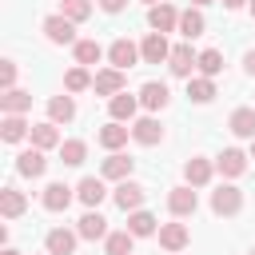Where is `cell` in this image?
<instances>
[{
    "instance_id": "cell-20",
    "label": "cell",
    "mask_w": 255,
    "mask_h": 255,
    "mask_svg": "<svg viewBox=\"0 0 255 255\" xmlns=\"http://www.w3.org/2000/svg\"><path fill=\"white\" fill-rule=\"evenodd\" d=\"M227 128L239 135V139H255V108H235Z\"/></svg>"
},
{
    "instance_id": "cell-35",
    "label": "cell",
    "mask_w": 255,
    "mask_h": 255,
    "mask_svg": "<svg viewBox=\"0 0 255 255\" xmlns=\"http://www.w3.org/2000/svg\"><path fill=\"white\" fill-rule=\"evenodd\" d=\"M131 243H135V235H131V231H112V235L104 239L108 255H131Z\"/></svg>"
},
{
    "instance_id": "cell-5",
    "label": "cell",
    "mask_w": 255,
    "mask_h": 255,
    "mask_svg": "<svg viewBox=\"0 0 255 255\" xmlns=\"http://www.w3.org/2000/svg\"><path fill=\"white\" fill-rule=\"evenodd\" d=\"M112 199H116L120 211H139V203H143V187H139L135 179H120L116 191H112Z\"/></svg>"
},
{
    "instance_id": "cell-22",
    "label": "cell",
    "mask_w": 255,
    "mask_h": 255,
    "mask_svg": "<svg viewBox=\"0 0 255 255\" xmlns=\"http://www.w3.org/2000/svg\"><path fill=\"white\" fill-rule=\"evenodd\" d=\"M48 120L52 124H72L76 120V100L72 96H52L48 100Z\"/></svg>"
},
{
    "instance_id": "cell-39",
    "label": "cell",
    "mask_w": 255,
    "mask_h": 255,
    "mask_svg": "<svg viewBox=\"0 0 255 255\" xmlns=\"http://www.w3.org/2000/svg\"><path fill=\"white\" fill-rule=\"evenodd\" d=\"M124 4H128V0H100V8H104V12H112V16H116V12H124Z\"/></svg>"
},
{
    "instance_id": "cell-44",
    "label": "cell",
    "mask_w": 255,
    "mask_h": 255,
    "mask_svg": "<svg viewBox=\"0 0 255 255\" xmlns=\"http://www.w3.org/2000/svg\"><path fill=\"white\" fill-rule=\"evenodd\" d=\"M251 159H255V139H251Z\"/></svg>"
},
{
    "instance_id": "cell-25",
    "label": "cell",
    "mask_w": 255,
    "mask_h": 255,
    "mask_svg": "<svg viewBox=\"0 0 255 255\" xmlns=\"http://www.w3.org/2000/svg\"><path fill=\"white\" fill-rule=\"evenodd\" d=\"M211 171H215V167H211L207 159H199V155H191V159L183 163V179H187L191 187H203V183H211Z\"/></svg>"
},
{
    "instance_id": "cell-30",
    "label": "cell",
    "mask_w": 255,
    "mask_h": 255,
    "mask_svg": "<svg viewBox=\"0 0 255 255\" xmlns=\"http://www.w3.org/2000/svg\"><path fill=\"white\" fill-rule=\"evenodd\" d=\"M44 247H48L52 255H72V251H76V235L64 231V227H52L48 239H44Z\"/></svg>"
},
{
    "instance_id": "cell-48",
    "label": "cell",
    "mask_w": 255,
    "mask_h": 255,
    "mask_svg": "<svg viewBox=\"0 0 255 255\" xmlns=\"http://www.w3.org/2000/svg\"><path fill=\"white\" fill-rule=\"evenodd\" d=\"M251 255H255V251H251Z\"/></svg>"
},
{
    "instance_id": "cell-11",
    "label": "cell",
    "mask_w": 255,
    "mask_h": 255,
    "mask_svg": "<svg viewBox=\"0 0 255 255\" xmlns=\"http://www.w3.org/2000/svg\"><path fill=\"white\" fill-rule=\"evenodd\" d=\"M167 100H171V92H167V84H159V80H147V84L139 88V104H143L147 112H163Z\"/></svg>"
},
{
    "instance_id": "cell-34",
    "label": "cell",
    "mask_w": 255,
    "mask_h": 255,
    "mask_svg": "<svg viewBox=\"0 0 255 255\" xmlns=\"http://www.w3.org/2000/svg\"><path fill=\"white\" fill-rule=\"evenodd\" d=\"M128 231L139 239V235H155V215H147V211H131L128 215Z\"/></svg>"
},
{
    "instance_id": "cell-46",
    "label": "cell",
    "mask_w": 255,
    "mask_h": 255,
    "mask_svg": "<svg viewBox=\"0 0 255 255\" xmlns=\"http://www.w3.org/2000/svg\"><path fill=\"white\" fill-rule=\"evenodd\" d=\"M251 16H255V0H251Z\"/></svg>"
},
{
    "instance_id": "cell-31",
    "label": "cell",
    "mask_w": 255,
    "mask_h": 255,
    "mask_svg": "<svg viewBox=\"0 0 255 255\" xmlns=\"http://www.w3.org/2000/svg\"><path fill=\"white\" fill-rule=\"evenodd\" d=\"M60 159H64L68 167H80V163L88 159V143H84V139H64V143H60Z\"/></svg>"
},
{
    "instance_id": "cell-3",
    "label": "cell",
    "mask_w": 255,
    "mask_h": 255,
    "mask_svg": "<svg viewBox=\"0 0 255 255\" xmlns=\"http://www.w3.org/2000/svg\"><path fill=\"white\" fill-rule=\"evenodd\" d=\"M167 68H171V76L191 80V72L199 68V56L191 52V44H175V48H171V56H167Z\"/></svg>"
},
{
    "instance_id": "cell-38",
    "label": "cell",
    "mask_w": 255,
    "mask_h": 255,
    "mask_svg": "<svg viewBox=\"0 0 255 255\" xmlns=\"http://www.w3.org/2000/svg\"><path fill=\"white\" fill-rule=\"evenodd\" d=\"M0 88H4V92H8V88H16V64H12V60H4V64H0Z\"/></svg>"
},
{
    "instance_id": "cell-40",
    "label": "cell",
    "mask_w": 255,
    "mask_h": 255,
    "mask_svg": "<svg viewBox=\"0 0 255 255\" xmlns=\"http://www.w3.org/2000/svg\"><path fill=\"white\" fill-rule=\"evenodd\" d=\"M243 68H247V76H255V52H247V56H243Z\"/></svg>"
},
{
    "instance_id": "cell-45",
    "label": "cell",
    "mask_w": 255,
    "mask_h": 255,
    "mask_svg": "<svg viewBox=\"0 0 255 255\" xmlns=\"http://www.w3.org/2000/svg\"><path fill=\"white\" fill-rule=\"evenodd\" d=\"M143 4H163V0H143Z\"/></svg>"
},
{
    "instance_id": "cell-21",
    "label": "cell",
    "mask_w": 255,
    "mask_h": 255,
    "mask_svg": "<svg viewBox=\"0 0 255 255\" xmlns=\"http://www.w3.org/2000/svg\"><path fill=\"white\" fill-rule=\"evenodd\" d=\"M203 32H207V20H203L199 8L179 12V36H183V40H195V36H203Z\"/></svg>"
},
{
    "instance_id": "cell-24",
    "label": "cell",
    "mask_w": 255,
    "mask_h": 255,
    "mask_svg": "<svg viewBox=\"0 0 255 255\" xmlns=\"http://www.w3.org/2000/svg\"><path fill=\"white\" fill-rule=\"evenodd\" d=\"M28 131H32V124H28L24 116H4V120H0V139H4V143H20Z\"/></svg>"
},
{
    "instance_id": "cell-4",
    "label": "cell",
    "mask_w": 255,
    "mask_h": 255,
    "mask_svg": "<svg viewBox=\"0 0 255 255\" xmlns=\"http://www.w3.org/2000/svg\"><path fill=\"white\" fill-rule=\"evenodd\" d=\"M239 207H243V191H239V187L223 183V187L211 191V211H215V215H235Z\"/></svg>"
},
{
    "instance_id": "cell-1",
    "label": "cell",
    "mask_w": 255,
    "mask_h": 255,
    "mask_svg": "<svg viewBox=\"0 0 255 255\" xmlns=\"http://www.w3.org/2000/svg\"><path fill=\"white\" fill-rule=\"evenodd\" d=\"M44 36H48V44H76V20L56 12V16L44 20Z\"/></svg>"
},
{
    "instance_id": "cell-19",
    "label": "cell",
    "mask_w": 255,
    "mask_h": 255,
    "mask_svg": "<svg viewBox=\"0 0 255 255\" xmlns=\"http://www.w3.org/2000/svg\"><path fill=\"white\" fill-rule=\"evenodd\" d=\"M28 108H32V96H28L24 88H8V92L0 96V112H4V116H24Z\"/></svg>"
},
{
    "instance_id": "cell-6",
    "label": "cell",
    "mask_w": 255,
    "mask_h": 255,
    "mask_svg": "<svg viewBox=\"0 0 255 255\" xmlns=\"http://www.w3.org/2000/svg\"><path fill=\"white\" fill-rule=\"evenodd\" d=\"M76 235H80V239H92V243H96V239H108V219H104L96 207H88V211L80 215V223H76Z\"/></svg>"
},
{
    "instance_id": "cell-15",
    "label": "cell",
    "mask_w": 255,
    "mask_h": 255,
    "mask_svg": "<svg viewBox=\"0 0 255 255\" xmlns=\"http://www.w3.org/2000/svg\"><path fill=\"white\" fill-rule=\"evenodd\" d=\"M108 60H112V68H120V72H128V68H131L135 60H139V48H135L131 40H124V36H120V40H116V44L108 48Z\"/></svg>"
},
{
    "instance_id": "cell-29",
    "label": "cell",
    "mask_w": 255,
    "mask_h": 255,
    "mask_svg": "<svg viewBox=\"0 0 255 255\" xmlns=\"http://www.w3.org/2000/svg\"><path fill=\"white\" fill-rule=\"evenodd\" d=\"M68 203H72V187L68 183H48L44 187V207L48 211H68Z\"/></svg>"
},
{
    "instance_id": "cell-28",
    "label": "cell",
    "mask_w": 255,
    "mask_h": 255,
    "mask_svg": "<svg viewBox=\"0 0 255 255\" xmlns=\"http://www.w3.org/2000/svg\"><path fill=\"white\" fill-rule=\"evenodd\" d=\"M28 139H32V147H56L60 143V131H56V124L52 120H44V124H32V131H28Z\"/></svg>"
},
{
    "instance_id": "cell-47",
    "label": "cell",
    "mask_w": 255,
    "mask_h": 255,
    "mask_svg": "<svg viewBox=\"0 0 255 255\" xmlns=\"http://www.w3.org/2000/svg\"><path fill=\"white\" fill-rule=\"evenodd\" d=\"M48 255H52V251H48Z\"/></svg>"
},
{
    "instance_id": "cell-33",
    "label": "cell",
    "mask_w": 255,
    "mask_h": 255,
    "mask_svg": "<svg viewBox=\"0 0 255 255\" xmlns=\"http://www.w3.org/2000/svg\"><path fill=\"white\" fill-rule=\"evenodd\" d=\"M72 48H76V64H84V68L88 64H100V56H104V48L96 40H76Z\"/></svg>"
},
{
    "instance_id": "cell-2",
    "label": "cell",
    "mask_w": 255,
    "mask_h": 255,
    "mask_svg": "<svg viewBox=\"0 0 255 255\" xmlns=\"http://www.w3.org/2000/svg\"><path fill=\"white\" fill-rule=\"evenodd\" d=\"M92 92L96 96H120V92H128V76L120 72V68H104V72H96V80H92Z\"/></svg>"
},
{
    "instance_id": "cell-27",
    "label": "cell",
    "mask_w": 255,
    "mask_h": 255,
    "mask_svg": "<svg viewBox=\"0 0 255 255\" xmlns=\"http://www.w3.org/2000/svg\"><path fill=\"white\" fill-rule=\"evenodd\" d=\"M187 100L211 104V100H215V80H211V76H191V80H187Z\"/></svg>"
},
{
    "instance_id": "cell-17",
    "label": "cell",
    "mask_w": 255,
    "mask_h": 255,
    "mask_svg": "<svg viewBox=\"0 0 255 255\" xmlns=\"http://www.w3.org/2000/svg\"><path fill=\"white\" fill-rule=\"evenodd\" d=\"M139 56H143L147 64H163V60L171 56V48H167V40H163V32H147V40L139 44Z\"/></svg>"
},
{
    "instance_id": "cell-41",
    "label": "cell",
    "mask_w": 255,
    "mask_h": 255,
    "mask_svg": "<svg viewBox=\"0 0 255 255\" xmlns=\"http://www.w3.org/2000/svg\"><path fill=\"white\" fill-rule=\"evenodd\" d=\"M219 4H223V8H231V12H235V8H243V4H247V0H219Z\"/></svg>"
},
{
    "instance_id": "cell-8",
    "label": "cell",
    "mask_w": 255,
    "mask_h": 255,
    "mask_svg": "<svg viewBox=\"0 0 255 255\" xmlns=\"http://www.w3.org/2000/svg\"><path fill=\"white\" fill-rule=\"evenodd\" d=\"M167 207H171V215H195V207H199V199H195V191H191V183H183V187H171L167 191Z\"/></svg>"
},
{
    "instance_id": "cell-7",
    "label": "cell",
    "mask_w": 255,
    "mask_h": 255,
    "mask_svg": "<svg viewBox=\"0 0 255 255\" xmlns=\"http://www.w3.org/2000/svg\"><path fill=\"white\" fill-rule=\"evenodd\" d=\"M131 139H135V143H143V147H155V143L163 139V124H159L155 116H143V120H135V124H131Z\"/></svg>"
},
{
    "instance_id": "cell-43",
    "label": "cell",
    "mask_w": 255,
    "mask_h": 255,
    "mask_svg": "<svg viewBox=\"0 0 255 255\" xmlns=\"http://www.w3.org/2000/svg\"><path fill=\"white\" fill-rule=\"evenodd\" d=\"M4 255H20V251H12V247H8V251H4Z\"/></svg>"
},
{
    "instance_id": "cell-13",
    "label": "cell",
    "mask_w": 255,
    "mask_h": 255,
    "mask_svg": "<svg viewBox=\"0 0 255 255\" xmlns=\"http://www.w3.org/2000/svg\"><path fill=\"white\" fill-rule=\"evenodd\" d=\"M16 171H20V175H28V179L44 175V171H48L44 147H28V151H20V155H16Z\"/></svg>"
},
{
    "instance_id": "cell-14",
    "label": "cell",
    "mask_w": 255,
    "mask_h": 255,
    "mask_svg": "<svg viewBox=\"0 0 255 255\" xmlns=\"http://www.w3.org/2000/svg\"><path fill=\"white\" fill-rule=\"evenodd\" d=\"M247 159H251V155H243L239 147H223V151H219V159H215V167H219L227 179H239V175L247 171Z\"/></svg>"
},
{
    "instance_id": "cell-36",
    "label": "cell",
    "mask_w": 255,
    "mask_h": 255,
    "mask_svg": "<svg viewBox=\"0 0 255 255\" xmlns=\"http://www.w3.org/2000/svg\"><path fill=\"white\" fill-rule=\"evenodd\" d=\"M92 80H96V76H88V68L76 64V68L64 76V88H68V92H84V88H92Z\"/></svg>"
},
{
    "instance_id": "cell-23",
    "label": "cell",
    "mask_w": 255,
    "mask_h": 255,
    "mask_svg": "<svg viewBox=\"0 0 255 255\" xmlns=\"http://www.w3.org/2000/svg\"><path fill=\"white\" fill-rule=\"evenodd\" d=\"M135 108H139V96H128V92H120V96L108 100V112H112V120H120V124H128V120L135 116Z\"/></svg>"
},
{
    "instance_id": "cell-42",
    "label": "cell",
    "mask_w": 255,
    "mask_h": 255,
    "mask_svg": "<svg viewBox=\"0 0 255 255\" xmlns=\"http://www.w3.org/2000/svg\"><path fill=\"white\" fill-rule=\"evenodd\" d=\"M203 4H211V0H191V8H203Z\"/></svg>"
},
{
    "instance_id": "cell-18",
    "label": "cell",
    "mask_w": 255,
    "mask_h": 255,
    "mask_svg": "<svg viewBox=\"0 0 255 255\" xmlns=\"http://www.w3.org/2000/svg\"><path fill=\"white\" fill-rule=\"evenodd\" d=\"M76 195H80V203H84V207H100V203H104V195H108V187H104V179L84 175V179H80V187H76Z\"/></svg>"
},
{
    "instance_id": "cell-9",
    "label": "cell",
    "mask_w": 255,
    "mask_h": 255,
    "mask_svg": "<svg viewBox=\"0 0 255 255\" xmlns=\"http://www.w3.org/2000/svg\"><path fill=\"white\" fill-rule=\"evenodd\" d=\"M187 243H191V231H187L183 223H163V227H159V247H163V251L179 255Z\"/></svg>"
},
{
    "instance_id": "cell-26",
    "label": "cell",
    "mask_w": 255,
    "mask_h": 255,
    "mask_svg": "<svg viewBox=\"0 0 255 255\" xmlns=\"http://www.w3.org/2000/svg\"><path fill=\"white\" fill-rule=\"evenodd\" d=\"M24 207H28L24 191H16V187H4V191H0V215H4V219H20Z\"/></svg>"
},
{
    "instance_id": "cell-12",
    "label": "cell",
    "mask_w": 255,
    "mask_h": 255,
    "mask_svg": "<svg viewBox=\"0 0 255 255\" xmlns=\"http://www.w3.org/2000/svg\"><path fill=\"white\" fill-rule=\"evenodd\" d=\"M128 135H131V128H128V124H120V120H112V124H104V128L96 131L100 147H108V151H120V147L128 143Z\"/></svg>"
},
{
    "instance_id": "cell-16",
    "label": "cell",
    "mask_w": 255,
    "mask_h": 255,
    "mask_svg": "<svg viewBox=\"0 0 255 255\" xmlns=\"http://www.w3.org/2000/svg\"><path fill=\"white\" fill-rule=\"evenodd\" d=\"M131 167H135V159H128V155H120V151H112L104 163H100V175L104 179H131Z\"/></svg>"
},
{
    "instance_id": "cell-10",
    "label": "cell",
    "mask_w": 255,
    "mask_h": 255,
    "mask_svg": "<svg viewBox=\"0 0 255 255\" xmlns=\"http://www.w3.org/2000/svg\"><path fill=\"white\" fill-rule=\"evenodd\" d=\"M147 24H151V32H171V28H179V12L163 0V4H151L147 8Z\"/></svg>"
},
{
    "instance_id": "cell-37",
    "label": "cell",
    "mask_w": 255,
    "mask_h": 255,
    "mask_svg": "<svg viewBox=\"0 0 255 255\" xmlns=\"http://www.w3.org/2000/svg\"><path fill=\"white\" fill-rule=\"evenodd\" d=\"M60 12H64L68 20H76V24H80V20H88V16H92V0H60Z\"/></svg>"
},
{
    "instance_id": "cell-32",
    "label": "cell",
    "mask_w": 255,
    "mask_h": 255,
    "mask_svg": "<svg viewBox=\"0 0 255 255\" xmlns=\"http://www.w3.org/2000/svg\"><path fill=\"white\" fill-rule=\"evenodd\" d=\"M219 72H223V52L219 48H203L199 52V76H211L215 80Z\"/></svg>"
}]
</instances>
